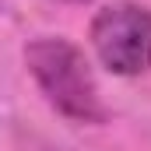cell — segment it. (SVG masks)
<instances>
[{"label": "cell", "mask_w": 151, "mask_h": 151, "mask_svg": "<svg viewBox=\"0 0 151 151\" xmlns=\"http://www.w3.org/2000/svg\"><path fill=\"white\" fill-rule=\"evenodd\" d=\"M25 63H28V74L35 77L39 91L46 95V102L60 116H67L74 123H102L106 119L99 81L91 74L84 53L70 39H60V35L32 39L25 46Z\"/></svg>", "instance_id": "obj_1"}, {"label": "cell", "mask_w": 151, "mask_h": 151, "mask_svg": "<svg viewBox=\"0 0 151 151\" xmlns=\"http://www.w3.org/2000/svg\"><path fill=\"white\" fill-rule=\"evenodd\" d=\"M91 49L113 74L134 77L151 70V11L119 0L91 18Z\"/></svg>", "instance_id": "obj_2"}, {"label": "cell", "mask_w": 151, "mask_h": 151, "mask_svg": "<svg viewBox=\"0 0 151 151\" xmlns=\"http://www.w3.org/2000/svg\"><path fill=\"white\" fill-rule=\"evenodd\" d=\"M67 4H88V0H67Z\"/></svg>", "instance_id": "obj_3"}]
</instances>
